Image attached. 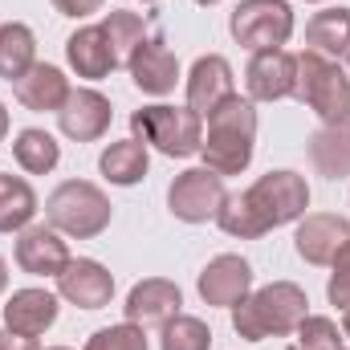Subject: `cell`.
Listing matches in <instances>:
<instances>
[{"label":"cell","instance_id":"39","mask_svg":"<svg viewBox=\"0 0 350 350\" xmlns=\"http://www.w3.org/2000/svg\"><path fill=\"white\" fill-rule=\"evenodd\" d=\"M45 350H70V347H45Z\"/></svg>","mask_w":350,"mask_h":350},{"label":"cell","instance_id":"37","mask_svg":"<svg viewBox=\"0 0 350 350\" xmlns=\"http://www.w3.org/2000/svg\"><path fill=\"white\" fill-rule=\"evenodd\" d=\"M196 4H200V8H212V4H220V0H196Z\"/></svg>","mask_w":350,"mask_h":350},{"label":"cell","instance_id":"32","mask_svg":"<svg viewBox=\"0 0 350 350\" xmlns=\"http://www.w3.org/2000/svg\"><path fill=\"white\" fill-rule=\"evenodd\" d=\"M62 16H74V21H86V16H94V12H102V4L106 0H49Z\"/></svg>","mask_w":350,"mask_h":350},{"label":"cell","instance_id":"15","mask_svg":"<svg viewBox=\"0 0 350 350\" xmlns=\"http://www.w3.org/2000/svg\"><path fill=\"white\" fill-rule=\"evenodd\" d=\"M126 74H131V82L143 90V94H151V98H167L175 86H179V57L172 53V45L163 41V37H147L135 53H131V62H126Z\"/></svg>","mask_w":350,"mask_h":350},{"label":"cell","instance_id":"42","mask_svg":"<svg viewBox=\"0 0 350 350\" xmlns=\"http://www.w3.org/2000/svg\"><path fill=\"white\" fill-rule=\"evenodd\" d=\"M347 62H350V57H347Z\"/></svg>","mask_w":350,"mask_h":350},{"label":"cell","instance_id":"14","mask_svg":"<svg viewBox=\"0 0 350 350\" xmlns=\"http://www.w3.org/2000/svg\"><path fill=\"white\" fill-rule=\"evenodd\" d=\"M57 297L78 310H102L114 297V273L94 257H78L57 273Z\"/></svg>","mask_w":350,"mask_h":350},{"label":"cell","instance_id":"9","mask_svg":"<svg viewBox=\"0 0 350 350\" xmlns=\"http://www.w3.org/2000/svg\"><path fill=\"white\" fill-rule=\"evenodd\" d=\"M196 289H200L204 306L232 310V306H241L253 293V265L245 261L241 253H220V257H212L204 265Z\"/></svg>","mask_w":350,"mask_h":350},{"label":"cell","instance_id":"25","mask_svg":"<svg viewBox=\"0 0 350 350\" xmlns=\"http://www.w3.org/2000/svg\"><path fill=\"white\" fill-rule=\"evenodd\" d=\"M12 159L25 175H49L62 163V143L41 126H25L12 139Z\"/></svg>","mask_w":350,"mask_h":350},{"label":"cell","instance_id":"21","mask_svg":"<svg viewBox=\"0 0 350 350\" xmlns=\"http://www.w3.org/2000/svg\"><path fill=\"white\" fill-rule=\"evenodd\" d=\"M98 172L114 187H135L151 172V147L143 139H118L98 155Z\"/></svg>","mask_w":350,"mask_h":350},{"label":"cell","instance_id":"31","mask_svg":"<svg viewBox=\"0 0 350 350\" xmlns=\"http://www.w3.org/2000/svg\"><path fill=\"white\" fill-rule=\"evenodd\" d=\"M326 297L330 306L338 310H350V245L330 261V281H326Z\"/></svg>","mask_w":350,"mask_h":350},{"label":"cell","instance_id":"18","mask_svg":"<svg viewBox=\"0 0 350 350\" xmlns=\"http://www.w3.org/2000/svg\"><path fill=\"white\" fill-rule=\"evenodd\" d=\"M57 293L41 289V285H25L12 289V297L4 301V326L25 334V338H41L53 322H57Z\"/></svg>","mask_w":350,"mask_h":350},{"label":"cell","instance_id":"1","mask_svg":"<svg viewBox=\"0 0 350 350\" xmlns=\"http://www.w3.org/2000/svg\"><path fill=\"white\" fill-rule=\"evenodd\" d=\"M306 208H310V183H306V175L281 167V172L261 175L253 187L228 196L224 208H220V216H216V224L228 237H237V241H257V237L281 228V224L301 220Z\"/></svg>","mask_w":350,"mask_h":350},{"label":"cell","instance_id":"29","mask_svg":"<svg viewBox=\"0 0 350 350\" xmlns=\"http://www.w3.org/2000/svg\"><path fill=\"white\" fill-rule=\"evenodd\" d=\"M293 334H297L301 350H342V342H347L342 326L334 318H322V314H306V322Z\"/></svg>","mask_w":350,"mask_h":350},{"label":"cell","instance_id":"28","mask_svg":"<svg viewBox=\"0 0 350 350\" xmlns=\"http://www.w3.org/2000/svg\"><path fill=\"white\" fill-rule=\"evenodd\" d=\"M159 350H212V326L196 314H175L159 330Z\"/></svg>","mask_w":350,"mask_h":350},{"label":"cell","instance_id":"35","mask_svg":"<svg viewBox=\"0 0 350 350\" xmlns=\"http://www.w3.org/2000/svg\"><path fill=\"white\" fill-rule=\"evenodd\" d=\"M4 289H8V261L0 257V293H4Z\"/></svg>","mask_w":350,"mask_h":350},{"label":"cell","instance_id":"30","mask_svg":"<svg viewBox=\"0 0 350 350\" xmlns=\"http://www.w3.org/2000/svg\"><path fill=\"white\" fill-rule=\"evenodd\" d=\"M82 350H151V347H147V330H143V326H135V322H118V326L94 330Z\"/></svg>","mask_w":350,"mask_h":350},{"label":"cell","instance_id":"40","mask_svg":"<svg viewBox=\"0 0 350 350\" xmlns=\"http://www.w3.org/2000/svg\"><path fill=\"white\" fill-rule=\"evenodd\" d=\"M289 350H301V347H297V342H293V347H289Z\"/></svg>","mask_w":350,"mask_h":350},{"label":"cell","instance_id":"24","mask_svg":"<svg viewBox=\"0 0 350 350\" xmlns=\"http://www.w3.org/2000/svg\"><path fill=\"white\" fill-rule=\"evenodd\" d=\"M33 66H37V37H33V29L25 21L0 25V78L4 82H21Z\"/></svg>","mask_w":350,"mask_h":350},{"label":"cell","instance_id":"6","mask_svg":"<svg viewBox=\"0 0 350 350\" xmlns=\"http://www.w3.org/2000/svg\"><path fill=\"white\" fill-rule=\"evenodd\" d=\"M297 102H306L322 126H342L350 122V78L342 74L338 62L306 49L297 53V90H293Z\"/></svg>","mask_w":350,"mask_h":350},{"label":"cell","instance_id":"2","mask_svg":"<svg viewBox=\"0 0 350 350\" xmlns=\"http://www.w3.org/2000/svg\"><path fill=\"white\" fill-rule=\"evenodd\" d=\"M257 151V102L232 94L204 118V167L216 175H241L249 172Z\"/></svg>","mask_w":350,"mask_h":350},{"label":"cell","instance_id":"16","mask_svg":"<svg viewBox=\"0 0 350 350\" xmlns=\"http://www.w3.org/2000/svg\"><path fill=\"white\" fill-rule=\"evenodd\" d=\"M70 257L66 237L53 224H29L25 232H16V269L29 277H57Z\"/></svg>","mask_w":350,"mask_h":350},{"label":"cell","instance_id":"7","mask_svg":"<svg viewBox=\"0 0 350 350\" xmlns=\"http://www.w3.org/2000/svg\"><path fill=\"white\" fill-rule=\"evenodd\" d=\"M293 29H297V21H293L289 0H241L232 8V16H228V33L249 53L285 49V41L293 37Z\"/></svg>","mask_w":350,"mask_h":350},{"label":"cell","instance_id":"3","mask_svg":"<svg viewBox=\"0 0 350 350\" xmlns=\"http://www.w3.org/2000/svg\"><path fill=\"white\" fill-rule=\"evenodd\" d=\"M306 314H310V297H306L301 285L269 281L261 289H253L241 306H232V330L249 342L285 338L306 322Z\"/></svg>","mask_w":350,"mask_h":350},{"label":"cell","instance_id":"5","mask_svg":"<svg viewBox=\"0 0 350 350\" xmlns=\"http://www.w3.org/2000/svg\"><path fill=\"white\" fill-rule=\"evenodd\" d=\"M131 131L167 159H191L204 147V118L187 106H167V102L139 106L131 114Z\"/></svg>","mask_w":350,"mask_h":350},{"label":"cell","instance_id":"33","mask_svg":"<svg viewBox=\"0 0 350 350\" xmlns=\"http://www.w3.org/2000/svg\"><path fill=\"white\" fill-rule=\"evenodd\" d=\"M0 350H41V347H37V338H25V334L0 326Z\"/></svg>","mask_w":350,"mask_h":350},{"label":"cell","instance_id":"17","mask_svg":"<svg viewBox=\"0 0 350 350\" xmlns=\"http://www.w3.org/2000/svg\"><path fill=\"white\" fill-rule=\"evenodd\" d=\"M179 306H183V293H179L175 281H167V277H147V281L131 285L122 314H126V322H135L143 330H151V326L163 330L175 314H179Z\"/></svg>","mask_w":350,"mask_h":350},{"label":"cell","instance_id":"36","mask_svg":"<svg viewBox=\"0 0 350 350\" xmlns=\"http://www.w3.org/2000/svg\"><path fill=\"white\" fill-rule=\"evenodd\" d=\"M342 334L350 338V310H342Z\"/></svg>","mask_w":350,"mask_h":350},{"label":"cell","instance_id":"19","mask_svg":"<svg viewBox=\"0 0 350 350\" xmlns=\"http://www.w3.org/2000/svg\"><path fill=\"white\" fill-rule=\"evenodd\" d=\"M66 62H70V70H74L78 78H86V82H102V78H110V74L118 70V57H114V49H110L102 25H82V29L66 41Z\"/></svg>","mask_w":350,"mask_h":350},{"label":"cell","instance_id":"43","mask_svg":"<svg viewBox=\"0 0 350 350\" xmlns=\"http://www.w3.org/2000/svg\"><path fill=\"white\" fill-rule=\"evenodd\" d=\"M342 350H347V347H342Z\"/></svg>","mask_w":350,"mask_h":350},{"label":"cell","instance_id":"8","mask_svg":"<svg viewBox=\"0 0 350 350\" xmlns=\"http://www.w3.org/2000/svg\"><path fill=\"white\" fill-rule=\"evenodd\" d=\"M228 200V187H224V175L208 172V167H187L172 179L167 187V208H172L175 220L183 224H208L220 216Z\"/></svg>","mask_w":350,"mask_h":350},{"label":"cell","instance_id":"12","mask_svg":"<svg viewBox=\"0 0 350 350\" xmlns=\"http://www.w3.org/2000/svg\"><path fill=\"white\" fill-rule=\"evenodd\" d=\"M183 86H187V110H196L200 118H208L220 102H228V98L237 94V74H232L228 57L204 53V57L191 62Z\"/></svg>","mask_w":350,"mask_h":350},{"label":"cell","instance_id":"27","mask_svg":"<svg viewBox=\"0 0 350 350\" xmlns=\"http://www.w3.org/2000/svg\"><path fill=\"white\" fill-rule=\"evenodd\" d=\"M102 33H106V41H110V49H114V57H118V66L126 70V62H131V53L147 41V21L139 16V12H126V8H110L102 21Z\"/></svg>","mask_w":350,"mask_h":350},{"label":"cell","instance_id":"41","mask_svg":"<svg viewBox=\"0 0 350 350\" xmlns=\"http://www.w3.org/2000/svg\"><path fill=\"white\" fill-rule=\"evenodd\" d=\"M143 4H155V0H143Z\"/></svg>","mask_w":350,"mask_h":350},{"label":"cell","instance_id":"34","mask_svg":"<svg viewBox=\"0 0 350 350\" xmlns=\"http://www.w3.org/2000/svg\"><path fill=\"white\" fill-rule=\"evenodd\" d=\"M4 139H8V106L0 102V143H4Z\"/></svg>","mask_w":350,"mask_h":350},{"label":"cell","instance_id":"13","mask_svg":"<svg viewBox=\"0 0 350 350\" xmlns=\"http://www.w3.org/2000/svg\"><path fill=\"white\" fill-rule=\"evenodd\" d=\"M110 118H114L110 98L98 94L94 86L70 90L66 106L57 110V126H62V135L74 139V143H98V139L110 131Z\"/></svg>","mask_w":350,"mask_h":350},{"label":"cell","instance_id":"11","mask_svg":"<svg viewBox=\"0 0 350 350\" xmlns=\"http://www.w3.org/2000/svg\"><path fill=\"white\" fill-rule=\"evenodd\" d=\"M350 245V220L334 212H306L293 232V249L306 265H330Z\"/></svg>","mask_w":350,"mask_h":350},{"label":"cell","instance_id":"4","mask_svg":"<svg viewBox=\"0 0 350 350\" xmlns=\"http://www.w3.org/2000/svg\"><path fill=\"white\" fill-rule=\"evenodd\" d=\"M110 216H114L110 196L98 183H90V179H66L45 200V220L62 237H70V241H94V237H102L110 228Z\"/></svg>","mask_w":350,"mask_h":350},{"label":"cell","instance_id":"20","mask_svg":"<svg viewBox=\"0 0 350 350\" xmlns=\"http://www.w3.org/2000/svg\"><path fill=\"white\" fill-rule=\"evenodd\" d=\"M70 78L57 70V66H49V62H37L21 82H12V94H16V102L25 106V110H33V114H45V110H62L66 106V98H70Z\"/></svg>","mask_w":350,"mask_h":350},{"label":"cell","instance_id":"10","mask_svg":"<svg viewBox=\"0 0 350 350\" xmlns=\"http://www.w3.org/2000/svg\"><path fill=\"white\" fill-rule=\"evenodd\" d=\"M245 90L253 102H285L297 90V53L261 49L245 66Z\"/></svg>","mask_w":350,"mask_h":350},{"label":"cell","instance_id":"23","mask_svg":"<svg viewBox=\"0 0 350 350\" xmlns=\"http://www.w3.org/2000/svg\"><path fill=\"white\" fill-rule=\"evenodd\" d=\"M310 163L326 179H347L350 175V122L322 126V131L310 135Z\"/></svg>","mask_w":350,"mask_h":350},{"label":"cell","instance_id":"38","mask_svg":"<svg viewBox=\"0 0 350 350\" xmlns=\"http://www.w3.org/2000/svg\"><path fill=\"white\" fill-rule=\"evenodd\" d=\"M306 4H326V0H306Z\"/></svg>","mask_w":350,"mask_h":350},{"label":"cell","instance_id":"26","mask_svg":"<svg viewBox=\"0 0 350 350\" xmlns=\"http://www.w3.org/2000/svg\"><path fill=\"white\" fill-rule=\"evenodd\" d=\"M37 208V191L25 175H0V232H25Z\"/></svg>","mask_w":350,"mask_h":350},{"label":"cell","instance_id":"22","mask_svg":"<svg viewBox=\"0 0 350 350\" xmlns=\"http://www.w3.org/2000/svg\"><path fill=\"white\" fill-rule=\"evenodd\" d=\"M306 49L338 62L350 57V8H322L306 21Z\"/></svg>","mask_w":350,"mask_h":350}]
</instances>
